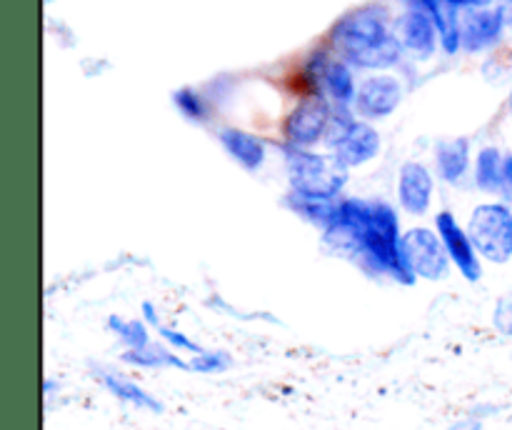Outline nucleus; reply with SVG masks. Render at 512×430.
Instances as JSON below:
<instances>
[{
	"label": "nucleus",
	"mask_w": 512,
	"mask_h": 430,
	"mask_svg": "<svg viewBox=\"0 0 512 430\" xmlns=\"http://www.w3.org/2000/svg\"><path fill=\"white\" fill-rule=\"evenodd\" d=\"M323 243L373 278H390L400 285L418 283L403 255L398 210L385 200L340 198L338 215L323 230Z\"/></svg>",
	"instance_id": "f257e3e1"
},
{
	"label": "nucleus",
	"mask_w": 512,
	"mask_h": 430,
	"mask_svg": "<svg viewBox=\"0 0 512 430\" xmlns=\"http://www.w3.org/2000/svg\"><path fill=\"white\" fill-rule=\"evenodd\" d=\"M333 45L345 63L365 70L390 68L398 63L403 50L398 35L390 30L385 10L375 5L343 15L333 28Z\"/></svg>",
	"instance_id": "f03ea898"
},
{
	"label": "nucleus",
	"mask_w": 512,
	"mask_h": 430,
	"mask_svg": "<svg viewBox=\"0 0 512 430\" xmlns=\"http://www.w3.org/2000/svg\"><path fill=\"white\" fill-rule=\"evenodd\" d=\"M285 175L293 193L313 198H343L350 170L333 153H315L283 145Z\"/></svg>",
	"instance_id": "7ed1b4c3"
},
{
	"label": "nucleus",
	"mask_w": 512,
	"mask_h": 430,
	"mask_svg": "<svg viewBox=\"0 0 512 430\" xmlns=\"http://www.w3.org/2000/svg\"><path fill=\"white\" fill-rule=\"evenodd\" d=\"M468 235L480 258L490 265L512 263V205L505 200H485L470 210Z\"/></svg>",
	"instance_id": "20e7f679"
},
{
	"label": "nucleus",
	"mask_w": 512,
	"mask_h": 430,
	"mask_svg": "<svg viewBox=\"0 0 512 430\" xmlns=\"http://www.w3.org/2000/svg\"><path fill=\"white\" fill-rule=\"evenodd\" d=\"M403 255L415 278L428 280V283L445 280L450 275V268H453L438 230L425 228V225H413L410 230H405Z\"/></svg>",
	"instance_id": "39448f33"
},
{
	"label": "nucleus",
	"mask_w": 512,
	"mask_h": 430,
	"mask_svg": "<svg viewBox=\"0 0 512 430\" xmlns=\"http://www.w3.org/2000/svg\"><path fill=\"white\" fill-rule=\"evenodd\" d=\"M333 120V103L323 93L308 95L300 100L288 113L283 123V138L288 148L313 150L315 145L323 143L325 133Z\"/></svg>",
	"instance_id": "423d86ee"
},
{
	"label": "nucleus",
	"mask_w": 512,
	"mask_h": 430,
	"mask_svg": "<svg viewBox=\"0 0 512 430\" xmlns=\"http://www.w3.org/2000/svg\"><path fill=\"white\" fill-rule=\"evenodd\" d=\"M435 230H438L440 240H443L445 250H448V258L453 263V268L463 275L468 283H480L485 275V260L480 258V253L475 250L473 240H470L468 228L455 218V213L450 210H440L435 215Z\"/></svg>",
	"instance_id": "0eeeda50"
},
{
	"label": "nucleus",
	"mask_w": 512,
	"mask_h": 430,
	"mask_svg": "<svg viewBox=\"0 0 512 430\" xmlns=\"http://www.w3.org/2000/svg\"><path fill=\"white\" fill-rule=\"evenodd\" d=\"M435 195V175L420 160H408L400 165L398 183H395V198L403 213L410 218H423L433 208Z\"/></svg>",
	"instance_id": "6e6552de"
},
{
	"label": "nucleus",
	"mask_w": 512,
	"mask_h": 430,
	"mask_svg": "<svg viewBox=\"0 0 512 430\" xmlns=\"http://www.w3.org/2000/svg\"><path fill=\"white\" fill-rule=\"evenodd\" d=\"M90 375H93L95 383H98L105 393L113 395L118 403H125L130 405V408L145 410V413H153V415L165 413V405L160 403V398H155L148 388H143L138 380L125 375L123 370L105 363H90Z\"/></svg>",
	"instance_id": "1a4fd4ad"
},
{
	"label": "nucleus",
	"mask_w": 512,
	"mask_h": 430,
	"mask_svg": "<svg viewBox=\"0 0 512 430\" xmlns=\"http://www.w3.org/2000/svg\"><path fill=\"white\" fill-rule=\"evenodd\" d=\"M403 103V85L395 75L378 73L370 75L360 83L358 95H355V113L363 120H383L398 110Z\"/></svg>",
	"instance_id": "9d476101"
},
{
	"label": "nucleus",
	"mask_w": 512,
	"mask_h": 430,
	"mask_svg": "<svg viewBox=\"0 0 512 430\" xmlns=\"http://www.w3.org/2000/svg\"><path fill=\"white\" fill-rule=\"evenodd\" d=\"M505 28H508V23H505L500 8L468 10L460 18V48L468 50V53L493 48L503 38Z\"/></svg>",
	"instance_id": "9b49d317"
},
{
	"label": "nucleus",
	"mask_w": 512,
	"mask_h": 430,
	"mask_svg": "<svg viewBox=\"0 0 512 430\" xmlns=\"http://www.w3.org/2000/svg\"><path fill=\"white\" fill-rule=\"evenodd\" d=\"M380 148H383V140H380V133L368 123V120H358L350 125L348 133L338 140L330 153L340 160L348 170L360 168V165H368L378 158Z\"/></svg>",
	"instance_id": "f8f14e48"
},
{
	"label": "nucleus",
	"mask_w": 512,
	"mask_h": 430,
	"mask_svg": "<svg viewBox=\"0 0 512 430\" xmlns=\"http://www.w3.org/2000/svg\"><path fill=\"white\" fill-rule=\"evenodd\" d=\"M398 35L400 45L415 55V58H430L438 48V30L430 15L420 8H408V13L398 20Z\"/></svg>",
	"instance_id": "ddd939ff"
},
{
	"label": "nucleus",
	"mask_w": 512,
	"mask_h": 430,
	"mask_svg": "<svg viewBox=\"0 0 512 430\" xmlns=\"http://www.w3.org/2000/svg\"><path fill=\"white\" fill-rule=\"evenodd\" d=\"M220 145L225 148V153L245 168L248 173H255L265 165V158H268V143H265L260 135L248 133V130L240 128H223L218 133Z\"/></svg>",
	"instance_id": "4468645a"
},
{
	"label": "nucleus",
	"mask_w": 512,
	"mask_h": 430,
	"mask_svg": "<svg viewBox=\"0 0 512 430\" xmlns=\"http://www.w3.org/2000/svg\"><path fill=\"white\" fill-rule=\"evenodd\" d=\"M120 363L130 365V368L138 370H185L190 373V363L185 355L175 353L170 345H165L163 340H150L143 348L133 350H120Z\"/></svg>",
	"instance_id": "2eb2a0df"
},
{
	"label": "nucleus",
	"mask_w": 512,
	"mask_h": 430,
	"mask_svg": "<svg viewBox=\"0 0 512 430\" xmlns=\"http://www.w3.org/2000/svg\"><path fill=\"white\" fill-rule=\"evenodd\" d=\"M470 168H473V155H470L468 138L440 140L438 148H435V170H438V178L443 183H463Z\"/></svg>",
	"instance_id": "dca6fc26"
},
{
	"label": "nucleus",
	"mask_w": 512,
	"mask_h": 430,
	"mask_svg": "<svg viewBox=\"0 0 512 430\" xmlns=\"http://www.w3.org/2000/svg\"><path fill=\"white\" fill-rule=\"evenodd\" d=\"M318 88L325 98L333 100L335 108H348V105L355 103V95H358L353 70H350V63H345V60L328 58L323 73H320Z\"/></svg>",
	"instance_id": "f3484780"
},
{
	"label": "nucleus",
	"mask_w": 512,
	"mask_h": 430,
	"mask_svg": "<svg viewBox=\"0 0 512 430\" xmlns=\"http://www.w3.org/2000/svg\"><path fill=\"white\" fill-rule=\"evenodd\" d=\"M503 170H505V150L498 145H485L473 158V183L480 193L493 195L500 200V188H503Z\"/></svg>",
	"instance_id": "a211bd4d"
},
{
	"label": "nucleus",
	"mask_w": 512,
	"mask_h": 430,
	"mask_svg": "<svg viewBox=\"0 0 512 430\" xmlns=\"http://www.w3.org/2000/svg\"><path fill=\"white\" fill-rule=\"evenodd\" d=\"M340 198H313V195H300L288 190L285 195V208L293 210L300 220L315 225V228L325 230L338 215Z\"/></svg>",
	"instance_id": "6ab92c4d"
},
{
	"label": "nucleus",
	"mask_w": 512,
	"mask_h": 430,
	"mask_svg": "<svg viewBox=\"0 0 512 430\" xmlns=\"http://www.w3.org/2000/svg\"><path fill=\"white\" fill-rule=\"evenodd\" d=\"M108 330L123 350H133V348H143L153 340L150 335V325L145 323L143 318H125V315H110L108 318Z\"/></svg>",
	"instance_id": "aec40b11"
},
{
	"label": "nucleus",
	"mask_w": 512,
	"mask_h": 430,
	"mask_svg": "<svg viewBox=\"0 0 512 430\" xmlns=\"http://www.w3.org/2000/svg\"><path fill=\"white\" fill-rule=\"evenodd\" d=\"M188 363H190V373L220 375V373H228V370L233 368L235 358L223 348H205L203 353L188 358Z\"/></svg>",
	"instance_id": "412c9836"
},
{
	"label": "nucleus",
	"mask_w": 512,
	"mask_h": 430,
	"mask_svg": "<svg viewBox=\"0 0 512 430\" xmlns=\"http://www.w3.org/2000/svg\"><path fill=\"white\" fill-rule=\"evenodd\" d=\"M155 333H158V338L163 340L165 345H170V348H173L175 353L185 355V358H193V355L203 353V350H205V345H200L198 340L190 338V335L183 333V330L173 328V325H165L163 323L158 330H155Z\"/></svg>",
	"instance_id": "4be33fe9"
},
{
	"label": "nucleus",
	"mask_w": 512,
	"mask_h": 430,
	"mask_svg": "<svg viewBox=\"0 0 512 430\" xmlns=\"http://www.w3.org/2000/svg\"><path fill=\"white\" fill-rule=\"evenodd\" d=\"M173 100H175V105H178L180 113H183L188 120H195V123H203V120H208V105H205L203 95L195 93V90H190V88L178 90V93L173 95Z\"/></svg>",
	"instance_id": "5701e85b"
},
{
	"label": "nucleus",
	"mask_w": 512,
	"mask_h": 430,
	"mask_svg": "<svg viewBox=\"0 0 512 430\" xmlns=\"http://www.w3.org/2000/svg\"><path fill=\"white\" fill-rule=\"evenodd\" d=\"M490 323H493L495 333L512 340V288L498 295V300L493 305V313H490Z\"/></svg>",
	"instance_id": "b1692460"
},
{
	"label": "nucleus",
	"mask_w": 512,
	"mask_h": 430,
	"mask_svg": "<svg viewBox=\"0 0 512 430\" xmlns=\"http://www.w3.org/2000/svg\"><path fill=\"white\" fill-rule=\"evenodd\" d=\"M500 200L512 205V153H505V170H503V188H500Z\"/></svg>",
	"instance_id": "393cba45"
},
{
	"label": "nucleus",
	"mask_w": 512,
	"mask_h": 430,
	"mask_svg": "<svg viewBox=\"0 0 512 430\" xmlns=\"http://www.w3.org/2000/svg\"><path fill=\"white\" fill-rule=\"evenodd\" d=\"M448 430H485V420L478 418L475 413H468L463 415V418L455 420Z\"/></svg>",
	"instance_id": "a878e982"
},
{
	"label": "nucleus",
	"mask_w": 512,
	"mask_h": 430,
	"mask_svg": "<svg viewBox=\"0 0 512 430\" xmlns=\"http://www.w3.org/2000/svg\"><path fill=\"white\" fill-rule=\"evenodd\" d=\"M140 318H143L153 330H158L160 325H163V320H160V310L155 308V303H150V300H145V303L140 305Z\"/></svg>",
	"instance_id": "bb28decb"
},
{
	"label": "nucleus",
	"mask_w": 512,
	"mask_h": 430,
	"mask_svg": "<svg viewBox=\"0 0 512 430\" xmlns=\"http://www.w3.org/2000/svg\"><path fill=\"white\" fill-rule=\"evenodd\" d=\"M448 5H453L455 10L465 8V10H478V8H490L493 0H445Z\"/></svg>",
	"instance_id": "cd10ccee"
},
{
	"label": "nucleus",
	"mask_w": 512,
	"mask_h": 430,
	"mask_svg": "<svg viewBox=\"0 0 512 430\" xmlns=\"http://www.w3.org/2000/svg\"><path fill=\"white\" fill-rule=\"evenodd\" d=\"M498 8H500V13H503L508 28L512 30V0H498Z\"/></svg>",
	"instance_id": "c85d7f7f"
},
{
	"label": "nucleus",
	"mask_w": 512,
	"mask_h": 430,
	"mask_svg": "<svg viewBox=\"0 0 512 430\" xmlns=\"http://www.w3.org/2000/svg\"><path fill=\"white\" fill-rule=\"evenodd\" d=\"M55 390H60V383H58V380L45 378V380H43V393H45V398H50V395H53Z\"/></svg>",
	"instance_id": "c756f323"
},
{
	"label": "nucleus",
	"mask_w": 512,
	"mask_h": 430,
	"mask_svg": "<svg viewBox=\"0 0 512 430\" xmlns=\"http://www.w3.org/2000/svg\"><path fill=\"white\" fill-rule=\"evenodd\" d=\"M508 113H510V120H512V90H510V98H508Z\"/></svg>",
	"instance_id": "7c9ffc66"
},
{
	"label": "nucleus",
	"mask_w": 512,
	"mask_h": 430,
	"mask_svg": "<svg viewBox=\"0 0 512 430\" xmlns=\"http://www.w3.org/2000/svg\"><path fill=\"white\" fill-rule=\"evenodd\" d=\"M48 3H50V0H48Z\"/></svg>",
	"instance_id": "2f4dec72"
}]
</instances>
